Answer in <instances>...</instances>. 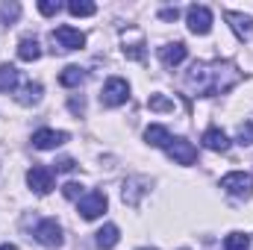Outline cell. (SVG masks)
Here are the masks:
<instances>
[{
  "mask_svg": "<svg viewBox=\"0 0 253 250\" xmlns=\"http://www.w3.org/2000/svg\"><path fill=\"white\" fill-rule=\"evenodd\" d=\"M65 141H68V132H62V129H39V132H33V147H39V150H53Z\"/></svg>",
  "mask_w": 253,
  "mask_h": 250,
  "instance_id": "cell-11",
  "label": "cell"
},
{
  "mask_svg": "<svg viewBox=\"0 0 253 250\" xmlns=\"http://www.w3.org/2000/svg\"><path fill=\"white\" fill-rule=\"evenodd\" d=\"M159 18H162V21H177V18H180V9H177V6H174V9H162Z\"/></svg>",
  "mask_w": 253,
  "mask_h": 250,
  "instance_id": "cell-30",
  "label": "cell"
},
{
  "mask_svg": "<svg viewBox=\"0 0 253 250\" xmlns=\"http://www.w3.org/2000/svg\"><path fill=\"white\" fill-rule=\"evenodd\" d=\"M118 239H121V233H118L115 224H106V227L97 230V248L100 250H112L115 245H118Z\"/></svg>",
  "mask_w": 253,
  "mask_h": 250,
  "instance_id": "cell-17",
  "label": "cell"
},
{
  "mask_svg": "<svg viewBox=\"0 0 253 250\" xmlns=\"http://www.w3.org/2000/svg\"><path fill=\"white\" fill-rule=\"evenodd\" d=\"M27 186L33 188L36 194H50L53 191V171L44 165H33L27 171Z\"/></svg>",
  "mask_w": 253,
  "mask_h": 250,
  "instance_id": "cell-7",
  "label": "cell"
},
{
  "mask_svg": "<svg viewBox=\"0 0 253 250\" xmlns=\"http://www.w3.org/2000/svg\"><path fill=\"white\" fill-rule=\"evenodd\" d=\"M68 106H71V112H74V115H83V109H85L83 97H71V103H68Z\"/></svg>",
  "mask_w": 253,
  "mask_h": 250,
  "instance_id": "cell-31",
  "label": "cell"
},
{
  "mask_svg": "<svg viewBox=\"0 0 253 250\" xmlns=\"http://www.w3.org/2000/svg\"><path fill=\"white\" fill-rule=\"evenodd\" d=\"M106 194L103 191H88L83 200H77V209H80V215L85 218V221H94V218H100L103 212H106Z\"/></svg>",
  "mask_w": 253,
  "mask_h": 250,
  "instance_id": "cell-5",
  "label": "cell"
},
{
  "mask_svg": "<svg viewBox=\"0 0 253 250\" xmlns=\"http://www.w3.org/2000/svg\"><path fill=\"white\" fill-rule=\"evenodd\" d=\"M144 138H147L150 147H168V141H171L174 135H171L162 124H150L147 129H144Z\"/></svg>",
  "mask_w": 253,
  "mask_h": 250,
  "instance_id": "cell-15",
  "label": "cell"
},
{
  "mask_svg": "<svg viewBox=\"0 0 253 250\" xmlns=\"http://www.w3.org/2000/svg\"><path fill=\"white\" fill-rule=\"evenodd\" d=\"M224 250H251V236L245 233H230L224 239Z\"/></svg>",
  "mask_w": 253,
  "mask_h": 250,
  "instance_id": "cell-22",
  "label": "cell"
},
{
  "mask_svg": "<svg viewBox=\"0 0 253 250\" xmlns=\"http://www.w3.org/2000/svg\"><path fill=\"white\" fill-rule=\"evenodd\" d=\"M18 15H21V6H18V3H3V6H0V21H3V24H12Z\"/></svg>",
  "mask_w": 253,
  "mask_h": 250,
  "instance_id": "cell-24",
  "label": "cell"
},
{
  "mask_svg": "<svg viewBox=\"0 0 253 250\" xmlns=\"http://www.w3.org/2000/svg\"><path fill=\"white\" fill-rule=\"evenodd\" d=\"M62 194L68 197V200H83V197H85V188L80 186V183H65Z\"/></svg>",
  "mask_w": 253,
  "mask_h": 250,
  "instance_id": "cell-25",
  "label": "cell"
},
{
  "mask_svg": "<svg viewBox=\"0 0 253 250\" xmlns=\"http://www.w3.org/2000/svg\"><path fill=\"white\" fill-rule=\"evenodd\" d=\"M39 56H42V47H39V42H36L33 36H27V39L18 42V59H24V62H36Z\"/></svg>",
  "mask_w": 253,
  "mask_h": 250,
  "instance_id": "cell-16",
  "label": "cell"
},
{
  "mask_svg": "<svg viewBox=\"0 0 253 250\" xmlns=\"http://www.w3.org/2000/svg\"><path fill=\"white\" fill-rule=\"evenodd\" d=\"M221 188L230 194V197H239V200H248L253 194V177L245 171H233L227 177H221Z\"/></svg>",
  "mask_w": 253,
  "mask_h": 250,
  "instance_id": "cell-2",
  "label": "cell"
},
{
  "mask_svg": "<svg viewBox=\"0 0 253 250\" xmlns=\"http://www.w3.org/2000/svg\"><path fill=\"white\" fill-rule=\"evenodd\" d=\"M124 56H126V59H135V62H138V59H144V50H141V44L135 42V44H126V47H124Z\"/></svg>",
  "mask_w": 253,
  "mask_h": 250,
  "instance_id": "cell-28",
  "label": "cell"
},
{
  "mask_svg": "<svg viewBox=\"0 0 253 250\" xmlns=\"http://www.w3.org/2000/svg\"><path fill=\"white\" fill-rule=\"evenodd\" d=\"M165 153L174 162H180V165H194V159H197V147L191 141H186V138H171L168 147H165Z\"/></svg>",
  "mask_w": 253,
  "mask_h": 250,
  "instance_id": "cell-9",
  "label": "cell"
},
{
  "mask_svg": "<svg viewBox=\"0 0 253 250\" xmlns=\"http://www.w3.org/2000/svg\"><path fill=\"white\" fill-rule=\"evenodd\" d=\"M224 18L230 21V27H233V33L242 39V42H251L253 39V18L251 15H245V12H224Z\"/></svg>",
  "mask_w": 253,
  "mask_h": 250,
  "instance_id": "cell-10",
  "label": "cell"
},
{
  "mask_svg": "<svg viewBox=\"0 0 253 250\" xmlns=\"http://www.w3.org/2000/svg\"><path fill=\"white\" fill-rule=\"evenodd\" d=\"M39 100H42V85H39V83H24L21 91H18V103L33 106V103H39Z\"/></svg>",
  "mask_w": 253,
  "mask_h": 250,
  "instance_id": "cell-20",
  "label": "cell"
},
{
  "mask_svg": "<svg viewBox=\"0 0 253 250\" xmlns=\"http://www.w3.org/2000/svg\"><path fill=\"white\" fill-rule=\"evenodd\" d=\"M36 239L44 248H62V227L53 218H44V221L36 224Z\"/></svg>",
  "mask_w": 253,
  "mask_h": 250,
  "instance_id": "cell-8",
  "label": "cell"
},
{
  "mask_svg": "<svg viewBox=\"0 0 253 250\" xmlns=\"http://www.w3.org/2000/svg\"><path fill=\"white\" fill-rule=\"evenodd\" d=\"M186 24H189V30L194 36H206L209 30H212V12L206 9V6H189L186 9Z\"/></svg>",
  "mask_w": 253,
  "mask_h": 250,
  "instance_id": "cell-6",
  "label": "cell"
},
{
  "mask_svg": "<svg viewBox=\"0 0 253 250\" xmlns=\"http://www.w3.org/2000/svg\"><path fill=\"white\" fill-rule=\"evenodd\" d=\"M0 250H15V245H3Z\"/></svg>",
  "mask_w": 253,
  "mask_h": 250,
  "instance_id": "cell-32",
  "label": "cell"
},
{
  "mask_svg": "<svg viewBox=\"0 0 253 250\" xmlns=\"http://www.w3.org/2000/svg\"><path fill=\"white\" fill-rule=\"evenodd\" d=\"M144 186H150V183H147L144 177H129V180L124 183V191H121V194H124V203H129V206H135V203L141 200V194L147 191Z\"/></svg>",
  "mask_w": 253,
  "mask_h": 250,
  "instance_id": "cell-14",
  "label": "cell"
},
{
  "mask_svg": "<svg viewBox=\"0 0 253 250\" xmlns=\"http://www.w3.org/2000/svg\"><path fill=\"white\" fill-rule=\"evenodd\" d=\"M68 12H71L74 18H91V15L97 12V6L88 3V0H71V3H68Z\"/></svg>",
  "mask_w": 253,
  "mask_h": 250,
  "instance_id": "cell-21",
  "label": "cell"
},
{
  "mask_svg": "<svg viewBox=\"0 0 253 250\" xmlns=\"http://www.w3.org/2000/svg\"><path fill=\"white\" fill-rule=\"evenodd\" d=\"M141 250H156V248H141Z\"/></svg>",
  "mask_w": 253,
  "mask_h": 250,
  "instance_id": "cell-33",
  "label": "cell"
},
{
  "mask_svg": "<svg viewBox=\"0 0 253 250\" xmlns=\"http://www.w3.org/2000/svg\"><path fill=\"white\" fill-rule=\"evenodd\" d=\"M126 100H129V85H126V80H121V77H109V80L103 83L100 103H103V106H124Z\"/></svg>",
  "mask_w": 253,
  "mask_h": 250,
  "instance_id": "cell-3",
  "label": "cell"
},
{
  "mask_svg": "<svg viewBox=\"0 0 253 250\" xmlns=\"http://www.w3.org/2000/svg\"><path fill=\"white\" fill-rule=\"evenodd\" d=\"M50 42H53L59 50H80V47L85 44V36H83L80 30H74V27L62 24V27H56V30L50 33Z\"/></svg>",
  "mask_w": 253,
  "mask_h": 250,
  "instance_id": "cell-4",
  "label": "cell"
},
{
  "mask_svg": "<svg viewBox=\"0 0 253 250\" xmlns=\"http://www.w3.org/2000/svg\"><path fill=\"white\" fill-rule=\"evenodd\" d=\"M147 106L156 109V112H171V109H174V100H168V97H162V94H150Z\"/></svg>",
  "mask_w": 253,
  "mask_h": 250,
  "instance_id": "cell-23",
  "label": "cell"
},
{
  "mask_svg": "<svg viewBox=\"0 0 253 250\" xmlns=\"http://www.w3.org/2000/svg\"><path fill=\"white\" fill-rule=\"evenodd\" d=\"M21 83V74L15 65H0V91H15Z\"/></svg>",
  "mask_w": 253,
  "mask_h": 250,
  "instance_id": "cell-18",
  "label": "cell"
},
{
  "mask_svg": "<svg viewBox=\"0 0 253 250\" xmlns=\"http://www.w3.org/2000/svg\"><path fill=\"white\" fill-rule=\"evenodd\" d=\"M186 56H189V50H186L183 42H174V44L159 47V59H162V65H168V68H177L180 62H186Z\"/></svg>",
  "mask_w": 253,
  "mask_h": 250,
  "instance_id": "cell-13",
  "label": "cell"
},
{
  "mask_svg": "<svg viewBox=\"0 0 253 250\" xmlns=\"http://www.w3.org/2000/svg\"><path fill=\"white\" fill-rule=\"evenodd\" d=\"M59 83H62L65 88H77L80 83H85V71L80 65H68L62 74H59Z\"/></svg>",
  "mask_w": 253,
  "mask_h": 250,
  "instance_id": "cell-19",
  "label": "cell"
},
{
  "mask_svg": "<svg viewBox=\"0 0 253 250\" xmlns=\"http://www.w3.org/2000/svg\"><path fill=\"white\" fill-rule=\"evenodd\" d=\"M239 144H253V121H245L239 126Z\"/></svg>",
  "mask_w": 253,
  "mask_h": 250,
  "instance_id": "cell-26",
  "label": "cell"
},
{
  "mask_svg": "<svg viewBox=\"0 0 253 250\" xmlns=\"http://www.w3.org/2000/svg\"><path fill=\"white\" fill-rule=\"evenodd\" d=\"M203 147H206V150H215V153H227V150H230V138H227L224 129L209 126V129L203 132Z\"/></svg>",
  "mask_w": 253,
  "mask_h": 250,
  "instance_id": "cell-12",
  "label": "cell"
},
{
  "mask_svg": "<svg viewBox=\"0 0 253 250\" xmlns=\"http://www.w3.org/2000/svg\"><path fill=\"white\" fill-rule=\"evenodd\" d=\"M59 9H62L59 0H42V3H39V12H42V15H56Z\"/></svg>",
  "mask_w": 253,
  "mask_h": 250,
  "instance_id": "cell-27",
  "label": "cell"
},
{
  "mask_svg": "<svg viewBox=\"0 0 253 250\" xmlns=\"http://www.w3.org/2000/svg\"><path fill=\"white\" fill-rule=\"evenodd\" d=\"M242 83V71L233 62H194L186 74V88L197 97L224 94Z\"/></svg>",
  "mask_w": 253,
  "mask_h": 250,
  "instance_id": "cell-1",
  "label": "cell"
},
{
  "mask_svg": "<svg viewBox=\"0 0 253 250\" xmlns=\"http://www.w3.org/2000/svg\"><path fill=\"white\" fill-rule=\"evenodd\" d=\"M74 168H77V165H74V159H68V156L56 162V171H62V174H68V171H74Z\"/></svg>",
  "mask_w": 253,
  "mask_h": 250,
  "instance_id": "cell-29",
  "label": "cell"
}]
</instances>
